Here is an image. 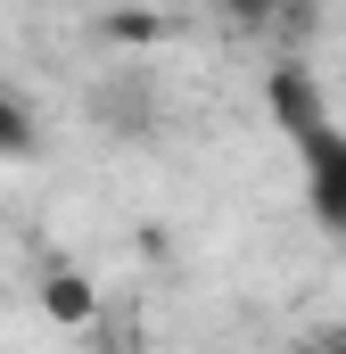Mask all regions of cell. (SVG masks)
Segmentation results:
<instances>
[{"instance_id": "6da1fadb", "label": "cell", "mask_w": 346, "mask_h": 354, "mask_svg": "<svg viewBox=\"0 0 346 354\" xmlns=\"http://www.w3.org/2000/svg\"><path fill=\"white\" fill-rule=\"evenodd\" d=\"M272 115H280L289 157L305 174V214L322 223L330 248H346V124L322 107L305 66H272Z\"/></svg>"}, {"instance_id": "7a4b0ae2", "label": "cell", "mask_w": 346, "mask_h": 354, "mask_svg": "<svg viewBox=\"0 0 346 354\" xmlns=\"http://www.w3.org/2000/svg\"><path fill=\"white\" fill-rule=\"evenodd\" d=\"M0 157H33V115L17 91H0Z\"/></svg>"}, {"instance_id": "3957f363", "label": "cell", "mask_w": 346, "mask_h": 354, "mask_svg": "<svg viewBox=\"0 0 346 354\" xmlns=\"http://www.w3.org/2000/svg\"><path fill=\"white\" fill-rule=\"evenodd\" d=\"M83 280H50V313H66V322H83Z\"/></svg>"}, {"instance_id": "277c9868", "label": "cell", "mask_w": 346, "mask_h": 354, "mask_svg": "<svg viewBox=\"0 0 346 354\" xmlns=\"http://www.w3.org/2000/svg\"><path fill=\"white\" fill-rule=\"evenodd\" d=\"M231 17H248V25H272V17H289V0H231Z\"/></svg>"}, {"instance_id": "5b68a950", "label": "cell", "mask_w": 346, "mask_h": 354, "mask_svg": "<svg viewBox=\"0 0 346 354\" xmlns=\"http://www.w3.org/2000/svg\"><path fill=\"white\" fill-rule=\"evenodd\" d=\"M330 354H346V346H330Z\"/></svg>"}]
</instances>
